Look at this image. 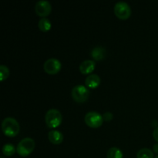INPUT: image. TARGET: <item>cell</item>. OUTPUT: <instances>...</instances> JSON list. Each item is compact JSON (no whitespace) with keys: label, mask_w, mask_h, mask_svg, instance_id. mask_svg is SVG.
Instances as JSON below:
<instances>
[{"label":"cell","mask_w":158,"mask_h":158,"mask_svg":"<svg viewBox=\"0 0 158 158\" xmlns=\"http://www.w3.org/2000/svg\"><path fill=\"white\" fill-rule=\"evenodd\" d=\"M114 13L116 16L121 20L129 19L131 15V9L129 5L125 2H119L114 6Z\"/></svg>","instance_id":"cell-5"},{"label":"cell","mask_w":158,"mask_h":158,"mask_svg":"<svg viewBox=\"0 0 158 158\" xmlns=\"http://www.w3.org/2000/svg\"><path fill=\"white\" fill-rule=\"evenodd\" d=\"M1 158H3V157H1Z\"/></svg>","instance_id":"cell-22"},{"label":"cell","mask_w":158,"mask_h":158,"mask_svg":"<svg viewBox=\"0 0 158 158\" xmlns=\"http://www.w3.org/2000/svg\"><path fill=\"white\" fill-rule=\"evenodd\" d=\"M95 66L96 63L93 60H84L80 64V71L82 74H84V75H86V74L90 75L91 73H93V71L95 69Z\"/></svg>","instance_id":"cell-9"},{"label":"cell","mask_w":158,"mask_h":158,"mask_svg":"<svg viewBox=\"0 0 158 158\" xmlns=\"http://www.w3.org/2000/svg\"><path fill=\"white\" fill-rule=\"evenodd\" d=\"M35 143L33 139L26 137L19 143L16 148V152L21 157H27L33 151Z\"/></svg>","instance_id":"cell-2"},{"label":"cell","mask_w":158,"mask_h":158,"mask_svg":"<svg viewBox=\"0 0 158 158\" xmlns=\"http://www.w3.org/2000/svg\"><path fill=\"white\" fill-rule=\"evenodd\" d=\"M153 137H154V140L158 142V127H156L153 131Z\"/></svg>","instance_id":"cell-19"},{"label":"cell","mask_w":158,"mask_h":158,"mask_svg":"<svg viewBox=\"0 0 158 158\" xmlns=\"http://www.w3.org/2000/svg\"><path fill=\"white\" fill-rule=\"evenodd\" d=\"M35 13L40 17L46 18V16L51 13L52 11V6L49 2L46 0H40L35 4Z\"/></svg>","instance_id":"cell-8"},{"label":"cell","mask_w":158,"mask_h":158,"mask_svg":"<svg viewBox=\"0 0 158 158\" xmlns=\"http://www.w3.org/2000/svg\"><path fill=\"white\" fill-rule=\"evenodd\" d=\"M39 29L43 32H46L51 29V22L47 18H42L38 23Z\"/></svg>","instance_id":"cell-13"},{"label":"cell","mask_w":158,"mask_h":158,"mask_svg":"<svg viewBox=\"0 0 158 158\" xmlns=\"http://www.w3.org/2000/svg\"><path fill=\"white\" fill-rule=\"evenodd\" d=\"M0 76H1V82H3L5 80L9 77V68L5 65H1L0 66Z\"/></svg>","instance_id":"cell-17"},{"label":"cell","mask_w":158,"mask_h":158,"mask_svg":"<svg viewBox=\"0 0 158 158\" xmlns=\"http://www.w3.org/2000/svg\"><path fill=\"white\" fill-rule=\"evenodd\" d=\"M48 139L52 144L58 145L62 143L63 140V135L60 131L52 130L48 134Z\"/></svg>","instance_id":"cell-10"},{"label":"cell","mask_w":158,"mask_h":158,"mask_svg":"<svg viewBox=\"0 0 158 158\" xmlns=\"http://www.w3.org/2000/svg\"><path fill=\"white\" fill-rule=\"evenodd\" d=\"M106 157L107 158H123V154L121 150L119 149L118 148H116V147H113L109 149Z\"/></svg>","instance_id":"cell-14"},{"label":"cell","mask_w":158,"mask_h":158,"mask_svg":"<svg viewBox=\"0 0 158 158\" xmlns=\"http://www.w3.org/2000/svg\"><path fill=\"white\" fill-rule=\"evenodd\" d=\"M72 98L77 103H84L89 99V90L83 85H77L72 89Z\"/></svg>","instance_id":"cell-4"},{"label":"cell","mask_w":158,"mask_h":158,"mask_svg":"<svg viewBox=\"0 0 158 158\" xmlns=\"http://www.w3.org/2000/svg\"><path fill=\"white\" fill-rule=\"evenodd\" d=\"M2 153L6 157H11L15 153V148L13 144L6 143L2 147Z\"/></svg>","instance_id":"cell-16"},{"label":"cell","mask_w":158,"mask_h":158,"mask_svg":"<svg viewBox=\"0 0 158 158\" xmlns=\"http://www.w3.org/2000/svg\"><path fill=\"white\" fill-rule=\"evenodd\" d=\"M85 123L91 128H98L103 124V116L95 111H90L85 116Z\"/></svg>","instance_id":"cell-6"},{"label":"cell","mask_w":158,"mask_h":158,"mask_svg":"<svg viewBox=\"0 0 158 158\" xmlns=\"http://www.w3.org/2000/svg\"><path fill=\"white\" fill-rule=\"evenodd\" d=\"M85 84L88 88L96 89L100 84V77L97 74H90L86 77L85 80Z\"/></svg>","instance_id":"cell-11"},{"label":"cell","mask_w":158,"mask_h":158,"mask_svg":"<svg viewBox=\"0 0 158 158\" xmlns=\"http://www.w3.org/2000/svg\"><path fill=\"white\" fill-rule=\"evenodd\" d=\"M153 151L155 154H157L158 155V143H155V144L153 146Z\"/></svg>","instance_id":"cell-20"},{"label":"cell","mask_w":158,"mask_h":158,"mask_svg":"<svg viewBox=\"0 0 158 158\" xmlns=\"http://www.w3.org/2000/svg\"><path fill=\"white\" fill-rule=\"evenodd\" d=\"M62 67L60 60L55 58H51L46 60L43 65V68L46 73L49 75H56L60 71Z\"/></svg>","instance_id":"cell-7"},{"label":"cell","mask_w":158,"mask_h":158,"mask_svg":"<svg viewBox=\"0 0 158 158\" xmlns=\"http://www.w3.org/2000/svg\"><path fill=\"white\" fill-rule=\"evenodd\" d=\"M106 51L103 46H97L91 51V56L96 61H101L106 57Z\"/></svg>","instance_id":"cell-12"},{"label":"cell","mask_w":158,"mask_h":158,"mask_svg":"<svg viewBox=\"0 0 158 158\" xmlns=\"http://www.w3.org/2000/svg\"><path fill=\"white\" fill-rule=\"evenodd\" d=\"M154 158H158V155H157V156H156V157H154Z\"/></svg>","instance_id":"cell-21"},{"label":"cell","mask_w":158,"mask_h":158,"mask_svg":"<svg viewBox=\"0 0 158 158\" xmlns=\"http://www.w3.org/2000/svg\"><path fill=\"white\" fill-rule=\"evenodd\" d=\"M19 124L15 119L6 117L2 123V130L3 134L9 137H14L19 133Z\"/></svg>","instance_id":"cell-1"},{"label":"cell","mask_w":158,"mask_h":158,"mask_svg":"<svg viewBox=\"0 0 158 158\" xmlns=\"http://www.w3.org/2000/svg\"><path fill=\"white\" fill-rule=\"evenodd\" d=\"M113 117H114V116H113V114H111L110 112H106L103 115V120H105V121L106 122H109L110 121V120H112Z\"/></svg>","instance_id":"cell-18"},{"label":"cell","mask_w":158,"mask_h":158,"mask_svg":"<svg viewBox=\"0 0 158 158\" xmlns=\"http://www.w3.org/2000/svg\"><path fill=\"white\" fill-rule=\"evenodd\" d=\"M62 114L58 110L51 109L49 110L45 116V120L48 127L51 129L58 127L62 123Z\"/></svg>","instance_id":"cell-3"},{"label":"cell","mask_w":158,"mask_h":158,"mask_svg":"<svg viewBox=\"0 0 158 158\" xmlns=\"http://www.w3.org/2000/svg\"><path fill=\"white\" fill-rule=\"evenodd\" d=\"M137 158H154V153L148 148H142L137 152Z\"/></svg>","instance_id":"cell-15"}]
</instances>
